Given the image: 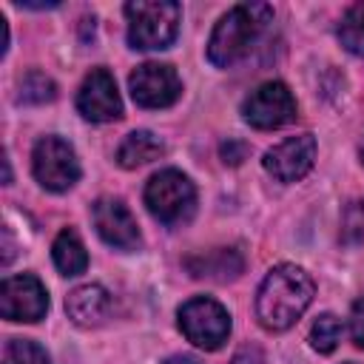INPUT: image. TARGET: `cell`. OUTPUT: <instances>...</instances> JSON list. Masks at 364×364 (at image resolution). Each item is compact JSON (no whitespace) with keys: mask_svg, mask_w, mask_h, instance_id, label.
Segmentation results:
<instances>
[{"mask_svg":"<svg viewBox=\"0 0 364 364\" xmlns=\"http://www.w3.org/2000/svg\"><path fill=\"white\" fill-rule=\"evenodd\" d=\"M242 117L247 125H253L259 131H273V128L287 125L296 117V100L284 82L270 80L245 97Z\"/></svg>","mask_w":364,"mask_h":364,"instance_id":"52a82bcc","label":"cell"},{"mask_svg":"<svg viewBox=\"0 0 364 364\" xmlns=\"http://www.w3.org/2000/svg\"><path fill=\"white\" fill-rule=\"evenodd\" d=\"M77 111L88 122H114L122 117V100L108 68H91L77 91Z\"/></svg>","mask_w":364,"mask_h":364,"instance_id":"8fae6325","label":"cell"},{"mask_svg":"<svg viewBox=\"0 0 364 364\" xmlns=\"http://www.w3.org/2000/svg\"><path fill=\"white\" fill-rule=\"evenodd\" d=\"M162 364H202L196 355H188V353H176V355H168Z\"/></svg>","mask_w":364,"mask_h":364,"instance_id":"d4e9b609","label":"cell"},{"mask_svg":"<svg viewBox=\"0 0 364 364\" xmlns=\"http://www.w3.org/2000/svg\"><path fill=\"white\" fill-rule=\"evenodd\" d=\"M182 336L199 350H219L230 336V313L210 296L188 299L176 313Z\"/></svg>","mask_w":364,"mask_h":364,"instance_id":"5b68a950","label":"cell"},{"mask_svg":"<svg viewBox=\"0 0 364 364\" xmlns=\"http://www.w3.org/2000/svg\"><path fill=\"white\" fill-rule=\"evenodd\" d=\"M48 310V293L43 282L31 273L9 276L0 284V313L6 321H26L34 324Z\"/></svg>","mask_w":364,"mask_h":364,"instance_id":"9c48e42d","label":"cell"},{"mask_svg":"<svg viewBox=\"0 0 364 364\" xmlns=\"http://www.w3.org/2000/svg\"><path fill=\"white\" fill-rule=\"evenodd\" d=\"M230 364H264V355H262V350L256 344H245L242 350H236Z\"/></svg>","mask_w":364,"mask_h":364,"instance_id":"cb8c5ba5","label":"cell"},{"mask_svg":"<svg viewBox=\"0 0 364 364\" xmlns=\"http://www.w3.org/2000/svg\"><path fill=\"white\" fill-rule=\"evenodd\" d=\"M350 336H353L355 347L364 350V299H358L350 310Z\"/></svg>","mask_w":364,"mask_h":364,"instance_id":"7402d4cb","label":"cell"},{"mask_svg":"<svg viewBox=\"0 0 364 364\" xmlns=\"http://www.w3.org/2000/svg\"><path fill=\"white\" fill-rule=\"evenodd\" d=\"M125 17L131 48L159 51L176 40L182 9L173 0H134L125 3Z\"/></svg>","mask_w":364,"mask_h":364,"instance_id":"3957f363","label":"cell"},{"mask_svg":"<svg viewBox=\"0 0 364 364\" xmlns=\"http://www.w3.org/2000/svg\"><path fill=\"white\" fill-rule=\"evenodd\" d=\"M341 336H344V324H341V318L333 316V313H321V316L313 321L310 344H313V350H318V353H333V350L338 347Z\"/></svg>","mask_w":364,"mask_h":364,"instance_id":"ac0fdd59","label":"cell"},{"mask_svg":"<svg viewBox=\"0 0 364 364\" xmlns=\"http://www.w3.org/2000/svg\"><path fill=\"white\" fill-rule=\"evenodd\" d=\"M65 313L77 327H97L111 313V293L102 284H80L68 293Z\"/></svg>","mask_w":364,"mask_h":364,"instance_id":"4fadbf2b","label":"cell"},{"mask_svg":"<svg viewBox=\"0 0 364 364\" xmlns=\"http://www.w3.org/2000/svg\"><path fill=\"white\" fill-rule=\"evenodd\" d=\"M31 171H34V179L46 191L63 193V191L77 185V179H80V159H77L74 148L63 136L48 134L43 139H37V145L31 151Z\"/></svg>","mask_w":364,"mask_h":364,"instance_id":"8992f818","label":"cell"},{"mask_svg":"<svg viewBox=\"0 0 364 364\" xmlns=\"http://www.w3.org/2000/svg\"><path fill=\"white\" fill-rule=\"evenodd\" d=\"M6 361L9 364H51L48 353L31 338H11L6 347Z\"/></svg>","mask_w":364,"mask_h":364,"instance_id":"ffe728a7","label":"cell"},{"mask_svg":"<svg viewBox=\"0 0 364 364\" xmlns=\"http://www.w3.org/2000/svg\"><path fill=\"white\" fill-rule=\"evenodd\" d=\"M273 20L270 3H239L228 14L219 17V23L210 31L208 40V60L216 68L236 65L262 37L267 23Z\"/></svg>","mask_w":364,"mask_h":364,"instance_id":"7a4b0ae2","label":"cell"},{"mask_svg":"<svg viewBox=\"0 0 364 364\" xmlns=\"http://www.w3.org/2000/svg\"><path fill=\"white\" fill-rule=\"evenodd\" d=\"M361 162H364V139H361Z\"/></svg>","mask_w":364,"mask_h":364,"instance_id":"484cf974","label":"cell"},{"mask_svg":"<svg viewBox=\"0 0 364 364\" xmlns=\"http://www.w3.org/2000/svg\"><path fill=\"white\" fill-rule=\"evenodd\" d=\"M341 239L355 245L364 239V202H350L341 216Z\"/></svg>","mask_w":364,"mask_h":364,"instance_id":"44dd1931","label":"cell"},{"mask_svg":"<svg viewBox=\"0 0 364 364\" xmlns=\"http://www.w3.org/2000/svg\"><path fill=\"white\" fill-rule=\"evenodd\" d=\"M222 159L225 162H230V165H239L245 156H247V148L242 145V142H233V139H228V142H222Z\"/></svg>","mask_w":364,"mask_h":364,"instance_id":"603a6c76","label":"cell"},{"mask_svg":"<svg viewBox=\"0 0 364 364\" xmlns=\"http://www.w3.org/2000/svg\"><path fill=\"white\" fill-rule=\"evenodd\" d=\"M316 296V284L310 273L299 264H276L259 284L256 293V318L270 333L290 330Z\"/></svg>","mask_w":364,"mask_h":364,"instance_id":"6da1fadb","label":"cell"},{"mask_svg":"<svg viewBox=\"0 0 364 364\" xmlns=\"http://www.w3.org/2000/svg\"><path fill=\"white\" fill-rule=\"evenodd\" d=\"M338 40L350 54L364 57V3H355L344 11L338 23Z\"/></svg>","mask_w":364,"mask_h":364,"instance_id":"e0dca14e","label":"cell"},{"mask_svg":"<svg viewBox=\"0 0 364 364\" xmlns=\"http://www.w3.org/2000/svg\"><path fill=\"white\" fill-rule=\"evenodd\" d=\"M51 256H54V264H57V270L63 276H80L88 267L85 245L77 236V230H71V228H65V230L57 233V239L51 245Z\"/></svg>","mask_w":364,"mask_h":364,"instance_id":"2e32d148","label":"cell"},{"mask_svg":"<svg viewBox=\"0 0 364 364\" xmlns=\"http://www.w3.org/2000/svg\"><path fill=\"white\" fill-rule=\"evenodd\" d=\"M54 97H57V85L43 71H28L20 80V94H17L20 102H26V105H43V102H51Z\"/></svg>","mask_w":364,"mask_h":364,"instance_id":"d6986e66","label":"cell"},{"mask_svg":"<svg viewBox=\"0 0 364 364\" xmlns=\"http://www.w3.org/2000/svg\"><path fill=\"white\" fill-rule=\"evenodd\" d=\"M344 364H355V361H344Z\"/></svg>","mask_w":364,"mask_h":364,"instance_id":"4316f807","label":"cell"},{"mask_svg":"<svg viewBox=\"0 0 364 364\" xmlns=\"http://www.w3.org/2000/svg\"><path fill=\"white\" fill-rule=\"evenodd\" d=\"M162 154H165V142L154 131H131L117 148V162L131 171V168L159 159Z\"/></svg>","mask_w":364,"mask_h":364,"instance_id":"9a60e30c","label":"cell"},{"mask_svg":"<svg viewBox=\"0 0 364 364\" xmlns=\"http://www.w3.org/2000/svg\"><path fill=\"white\" fill-rule=\"evenodd\" d=\"M185 267L193 279H213V282H228L236 279L245 267V259L239 250L233 247H216V250H205L199 256H188Z\"/></svg>","mask_w":364,"mask_h":364,"instance_id":"5bb4252c","label":"cell"},{"mask_svg":"<svg viewBox=\"0 0 364 364\" xmlns=\"http://www.w3.org/2000/svg\"><path fill=\"white\" fill-rule=\"evenodd\" d=\"M91 219H94V228L105 245H111L117 250H136L142 245L136 219L122 199H114V196L97 199L91 205Z\"/></svg>","mask_w":364,"mask_h":364,"instance_id":"30bf717a","label":"cell"},{"mask_svg":"<svg viewBox=\"0 0 364 364\" xmlns=\"http://www.w3.org/2000/svg\"><path fill=\"white\" fill-rule=\"evenodd\" d=\"M145 208L151 210V216L156 222H162L168 228H179L196 210V188L182 171L165 168L148 179Z\"/></svg>","mask_w":364,"mask_h":364,"instance_id":"277c9868","label":"cell"},{"mask_svg":"<svg viewBox=\"0 0 364 364\" xmlns=\"http://www.w3.org/2000/svg\"><path fill=\"white\" fill-rule=\"evenodd\" d=\"M131 97L139 108H168L182 94V80L168 63H142L128 77Z\"/></svg>","mask_w":364,"mask_h":364,"instance_id":"ba28073f","label":"cell"},{"mask_svg":"<svg viewBox=\"0 0 364 364\" xmlns=\"http://www.w3.org/2000/svg\"><path fill=\"white\" fill-rule=\"evenodd\" d=\"M316 162V136L313 134H299V136H287L284 142L273 145L262 165L264 171L276 179V182H299L310 173Z\"/></svg>","mask_w":364,"mask_h":364,"instance_id":"7c38bea8","label":"cell"}]
</instances>
